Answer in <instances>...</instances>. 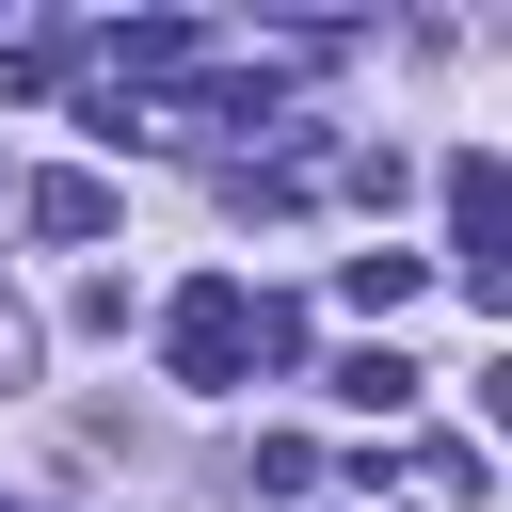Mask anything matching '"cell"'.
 <instances>
[{
	"instance_id": "1",
	"label": "cell",
	"mask_w": 512,
	"mask_h": 512,
	"mask_svg": "<svg viewBox=\"0 0 512 512\" xmlns=\"http://www.w3.org/2000/svg\"><path fill=\"white\" fill-rule=\"evenodd\" d=\"M160 352H176V384H240L256 368V288H176V320H160Z\"/></svg>"
},
{
	"instance_id": "2",
	"label": "cell",
	"mask_w": 512,
	"mask_h": 512,
	"mask_svg": "<svg viewBox=\"0 0 512 512\" xmlns=\"http://www.w3.org/2000/svg\"><path fill=\"white\" fill-rule=\"evenodd\" d=\"M32 240H112V176H32Z\"/></svg>"
},
{
	"instance_id": "3",
	"label": "cell",
	"mask_w": 512,
	"mask_h": 512,
	"mask_svg": "<svg viewBox=\"0 0 512 512\" xmlns=\"http://www.w3.org/2000/svg\"><path fill=\"white\" fill-rule=\"evenodd\" d=\"M336 400H352V416H400V400H416V352H400V336H384V352H336Z\"/></svg>"
},
{
	"instance_id": "4",
	"label": "cell",
	"mask_w": 512,
	"mask_h": 512,
	"mask_svg": "<svg viewBox=\"0 0 512 512\" xmlns=\"http://www.w3.org/2000/svg\"><path fill=\"white\" fill-rule=\"evenodd\" d=\"M336 288H352V304H368V320H400V304H416V288H432V256H400V240H384V256H352V272H336Z\"/></svg>"
},
{
	"instance_id": "5",
	"label": "cell",
	"mask_w": 512,
	"mask_h": 512,
	"mask_svg": "<svg viewBox=\"0 0 512 512\" xmlns=\"http://www.w3.org/2000/svg\"><path fill=\"white\" fill-rule=\"evenodd\" d=\"M0 384H32V304L0 288Z\"/></svg>"
}]
</instances>
